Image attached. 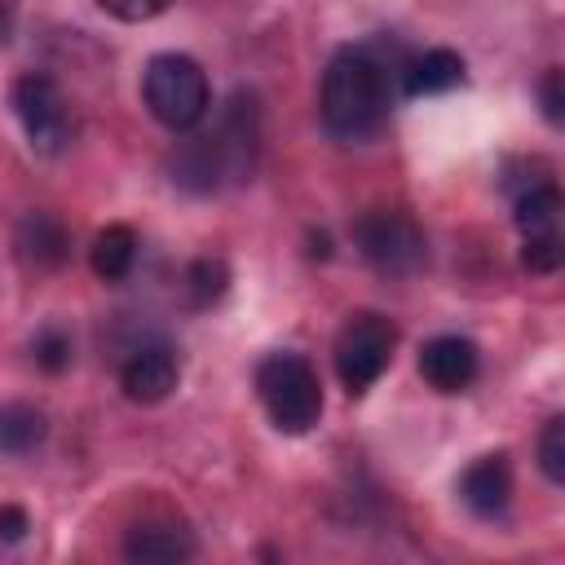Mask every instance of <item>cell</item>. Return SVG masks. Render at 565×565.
<instances>
[{
  "label": "cell",
  "mask_w": 565,
  "mask_h": 565,
  "mask_svg": "<svg viewBox=\"0 0 565 565\" xmlns=\"http://www.w3.org/2000/svg\"><path fill=\"white\" fill-rule=\"evenodd\" d=\"M256 163V102L247 93H234L221 110L212 132L190 137L172 154V181L185 190H221L234 181H247Z\"/></svg>",
  "instance_id": "1"
},
{
  "label": "cell",
  "mask_w": 565,
  "mask_h": 565,
  "mask_svg": "<svg viewBox=\"0 0 565 565\" xmlns=\"http://www.w3.org/2000/svg\"><path fill=\"white\" fill-rule=\"evenodd\" d=\"M322 128L340 141L371 137L388 115V79L371 49H340L322 71Z\"/></svg>",
  "instance_id": "2"
},
{
  "label": "cell",
  "mask_w": 565,
  "mask_h": 565,
  "mask_svg": "<svg viewBox=\"0 0 565 565\" xmlns=\"http://www.w3.org/2000/svg\"><path fill=\"white\" fill-rule=\"evenodd\" d=\"M141 97H146L150 115L172 132L194 128L212 106L207 75L185 53H154L146 62V75H141Z\"/></svg>",
  "instance_id": "3"
},
{
  "label": "cell",
  "mask_w": 565,
  "mask_h": 565,
  "mask_svg": "<svg viewBox=\"0 0 565 565\" xmlns=\"http://www.w3.org/2000/svg\"><path fill=\"white\" fill-rule=\"evenodd\" d=\"M256 393L274 428L282 433H309L322 415V384L309 358L300 353H269L256 366Z\"/></svg>",
  "instance_id": "4"
},
{
  "label": "cell",
  "mask_w": 565,
  "mask_h": 565,
  "mask_svg": "<svg viewBox=\"0 0 565 565\" xmlns=\"http://www.w3.org/2000/svg\"><path fill=\"white\" fill-rule=\"evenodd\" d=\"M393 344H397V331L388 318L362 309V313H349L340 335H335V375L349 393H366L393 362Z\"/></svg>",
  "instance_id": "5"
},
{
  "label": "cell",
  "mask_w": 565,
  "mask_h": 565,
  "mask_svg": "<svg viewBox=\"0 0 565 565\" xmlns=\"http://www.w3.org/2000/svg\"><path fill=\"white\" fill-rule=\"evenodd\" d=\"M353 243L380 274H415L428 260V238L406 212H366L353 225Z\"/></svg>",
  "instance_id": "6"
},
{
  "label": "cell",
  "mask_w": 565,
  "mask_h": 565,
  "mask_svg": "<svg viewBox=\"0 0 565 565\" xmlns=\"http://www.w3.org/2000/svg\"><path fill=\"white\" fill-rule=\"evenodd\" d=\"M13 110L22 119V132H26L31 150L57 154L71 141V110H66L62 88L49 75H35V71L22 75L13 84Z\"/></svg>",
  "instance_id": "7"
},
{
  "label": "cell",
  "mask_w": 565,
  "mask_h": 565,
  "mask_svg": "<svg viewBox=\"0 0 565 565\" xmlns=\"http://www.w3.org/2000/svg\"><path fill=\"white\" fill-rule=\"evenodd\" d=\"M181 380V366H177V353L154 340V344H137L128 353V362L119 366V384H124V397L137 402V406H159L163 397H172Z\"/></svg>",
  "instance_id": "8"
},
{
  "label": "cell",
  "mask_w": 565,
  "mask_h": 565,
  "mask_svg": "<svg viewBox=\"0 0 565 565\" xmlns=\"http://www.w3.org/2000/svg\"><path fill=\"white\" fill-rule=\"evenodd\" d=\"M477 344L463 335H433L419 349V375L437 388V393H459L477 380Z\"/></svg>",
  "instance_id": "9"
},
{
  "label": "cell",
  "mask_w": 565,
  "mask_h": 565,
  "mask_svg": "<svg viewBox=\"0 0 565 565\" xmlns=\"http://www.w3.org/2000/svg\"><path fill=\"white\" fill-rule=\"evenodd\" d=\"M459 494L468 503V512L477 516H503L508 503H512V463L508 455H481L477 463H468L463 481H459Z\"/></svg>",
  "instance_id": "10"
},
{
  "label": "cell",
  "mask_w": 565,
  "mask_h": 565,
  "mask_svg": "<svg viewBox=\"0 0 565 565\" xmlns=\"http://www.w3.org/2000/svg\"><path fill=\"white\" fill-rule=\"evenodd\" d=\"M124 556L141 565H168V561H190L194 556V534L177 521H146L132 525L124 539Z\"/></svg>",
  "instance_id": "11"
},
{
  "label": "cell",
  "mask_w": 565,
  "mask_h": 565,
  "mask_svg": "<svg viewBox=\"0 0 565 565\" xmlns=\"http://www.w3.org/2000/svg\"><path fill=\"white\" fill-rule=\"evenodd\" d=\"M18 256L26 260V265H35V269H53V265H62L66 260V252H71V238H66V225L53 216V212H26L22 221H18Z\"/></svg>",
  "instance_id": "12"
},
{
  "label": "cell",
  "mask_w": 565,
  "mask_h": 565,
  "mask_svg": "<svg viewBox=\"0 0 565 565\" xmlns=\"http://www.w3.org/2000/svg\"><path fill=\"white\" fill-rule=\"evenodd\" d=\"M463 84V57L450 53V49H428L419 57L406 62V93L411 97H424V93H446Z\"/></svg>",
  "instance_id": "13"
},
{
  "label": "cell",
  "mask_w": 565,
  "mask_h": 565,
  "mask_svg": "<svg viewBox=\"0 0 565 565\" xmlns=\"http://www.w3.org/2000/svg\"><path fill=\"white\" fill-rule=\"evenodd\" d=\"M516 230L525 238L561 234V190L552 181H530L516 194Z\"/></svg>",
  "instance_id": "14"
},
{
  "label": "cell",
  "mask_w": 565,
  "mask_h": 565,
  "mask_svg": "<svg viewBox=\"0 0 565 565\" xmlns=\"http://www.w3.org/2000/svg\"><path fill=\"white\" fill-rule=\"evenodd\" d=\"M132 260H137V234H132L128 225H106V230H97V238H93V247H88V265H93L97 278L119 282V278H128Z\"/></svg>",
  "instance_id": "15"
},
{
  "label": "cell",
  "mask_w": 565,
  "mask_h": 565,
  "mask_svg": "<svg viewBox=\"0 0 565 565\" xmlns=\"http://www.w3.org/2000/svg\"><path fill=\"white\" fill-rule=\"evenodd\" d=\"M44 433H49V424H44V415H40L35 406H26V402L0 406V450H4V455H26V450H35V446L44 441Z\"/></svg>",
  "instance_id": "16"
},
{
  "label": "cell",
  "mask_w": 565,
  "mask_h": 565,
  "mask_svg": "<svg viewBox=\"0 0 565 565\" xmlns=\"http://www.w3.org/2000/svg\"><path fill=\"white\" fill-rule=\"evenodd\" d=\"M539 468H543V477L552 486L565 481V419L561 415H552L543 424V433H539Z\"/></svg>",
  "instance_id": "17"
},
{
  "label": "cell",
  "mask_w": 565,
  "mask_h": 565,
  "mask_svg": "<svg viewBox=\"0 0 565 565\" xmlns=\"http://www.w3.org/2000/svg\"><path fill=\"white\" fill-rule=\"evenodd\" d=\"M185 282H190L194 305H212V300L225 291L230 274H225V265H221V260H194V265H190V274H185Z\"/></svg>",
  "instance_id": "18"
},
{
  "label": "cell",
  "mask_w": 565,
  "mask_h": 565,
  "mask_svg": "<svg viewBox=\"0 0 565 565\" xmlns=\"http://www.w3.org/2000/svg\"><path fill=\"white\" fill-rule=\"evenodd\" d=\"M565 260V247H561V234H543V238H525L521 247V265L530 274H556Z\"/></svg>",
  "instance_id": "19"
},
{
  "label": "cell",
  "mask_w": 565,
  "mask_h": 565,
  "mask_svg": "<svg viewBox=\"0 0 565 565\" xmlns=\"http://www.w3.org/2000/svg\"><path fill=\"white\" fill-rule=\"evenodd\" d=\"M31 349H35V362H40L44 371H62V366L71 362V335H62L57 327H44Z\"/></svg>",
  "instance_id": "20"
},
{
  "label": "cell",
  "mask_w": 565,
  "mask_h": 565,
  "mask_svg": "<svg viewBox=\"0 0 565 565\" xmlns=\"http://www.w3.org/2000/svg\"><path fill=\"white\" fill-rule=\"evenodd\" d=\"M97 4L119 22H150L154 13H163L168 0H97Z\"/></svg>",
  "instance_id": "21"
},
{
  "label": "cell",
  "mask_w": 565,
  "mask_h": 565,
  "mask_svg": "<svg viewBox=\"0 0 565 565\" xmlns=\"http://www.w3.org/2000/svg\"><path fill=\"white\" fill-rule=\"evenodd\" d=\"M539 102H543V115H547V124H561V106H565V93H561V66H552L547 75H543V84H539Z\"/></svg>",
  "instance_id": "22"
},
{
  "label": "cell",
  "mask_w": 565,
  "mask_h": 565,
  "mask_svg": "<svg viewBox=\"0 0 565 565\" xmlns=\"http://www.w3.org/2000/svg\"><path fill=\"white\" fill-rule=\"evenodd\" d=\"M26 530H31L26 512H22L18 503H4V508H0V543H22Z\"/></svg>",
  "instance_id": "23"
}]
</instances>
